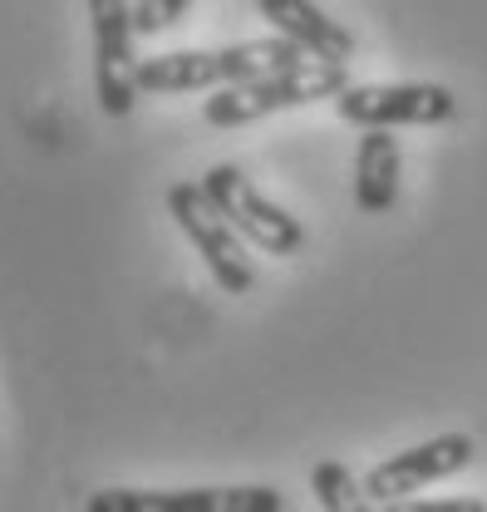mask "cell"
<instances>
[{
    "mask_svg": "<svg viewBox=\"0 0 487 512\" xmlns=\"http://www.w3.org/2000/svg\"><path fill=\"white\" fill-rule=\"evenodd\" d=\"M310 55H301L291 40L266 35V40H242L227 50H168L138 64V89L143 94H197V89H232V84H251L281 69H296Z\"/></svg>",
    "mask_w": 487,
    "mask_h": 512,
    "instance_id": "1",
    "label": "cell"
},
{
    "mask_svg": "<svg viewBox=\"0 0 487 512\" xmlns=\"http://www.w3.org/2000/svg\"><path fill=\"white\" fill-rule=\"evenodd\" d=\"M345 89H350L345 64L305 60L296 69H281V74H266V79H251V84L217 89L202 104V119L212 128H242V124H256V119H271V114H286V109H305V104H320V99H340Z\"/></svg>",
    "mask_w": 487,
    "mask_h": 512,
    "instance_id": "2",
    "label": "cell"
},
{
    "mask_svg": "<svg viewBox=\"0 0 487 512\" xmlns=\"http://www.w3.org/2000/svg\"><path fill=\"white\" fill-rule=\"evenodd\" d=\"M168 217L183 227V237L197 247L202 266L212 271V281L227 296H246L256 286L251 256L242 247V232L212 207V197L202 192V183H173L168 188Z\"/></svg>",
    "mask_w": 487,
    "mask_h": 512,
    "instance_id": "3",
    "label": "cell"
},
{
    "mask_svg": "<svg viewBox=\"0 0 487 512\" xmlns=\"http://www.w3.org/2000/svg\"><path fill=\"white\" fill-rule=\"evenodd\" d=\"M197 183L212 197V207L266 256H296L305 247L301 222H296L286 207H276L237 163H217V168H207V178H197Z\"/></svg>",
    "mask_w": 487,
    "mask_h": 512,
    "instance_id": "4",
    "label": "cell"
},
{
    "mask_svg": "<svg viewBox=\"0 0 487 512\" xmlns=\"http://www.w3.org/2000/svg\"><path fill=\"white\" fill-rule=\"evenodd\" d=\"M89 25H94V89L99 109L109 119H128L138 104V20L133 0H89Z\"/></svg>",
    "mask_w": 487,
    "mask_h": 512,
    "instance_id": "5",
    "label": "cell"
},
{
    "mask_svg": "<svg viewBox=\"0 0 487 512\" xmlns=\"http://www.w3.org/2000/svg\"><path fill=\"white\" fill-rule=\"evenodd\" d=\"M335 114L355 128H433L458 114L448 84H350Z\"/></svg>",
    "mask_w": 487,
    "mask_h": 512,
    "instance_id": "6",
    "label": "cell"
},
{
    "mask_svg": "<svg viewBox=\"0 0 487 512\" xmlns=\"http://www.w3.org/2000/svg\"><path fill=\"white\" fill-rule=\"evenodd\" d=\"M84 512H286L281 488H99Z\"/></svg>",
    "mask_w": 487,
    "mask_h": 512,
    "instance_id": "7",
    "label": "cell"
},
{
    "mask_svg": "<svg viewBox=\"0 0 487 512\" xmlns=\"http://www.w3.org/2000/svg\"><path fill=\"white\" fill-rule=\"evenodd\" d=\"M473 453H478L473 434H438L428 444H414L404 453H394V458H384V463H374L365 473V493L379 508L404 503V498L424 493L428 483H443V478L463 473L473 463Z\"/></svg>",
    "mask_w": 487,
    "mask_h": 512,
    "instance_id": "8",
    "label": "cell"
},
{
    "mask_svg": "<svg viewBox=\"0 0 487 512\" xmlns=\"http://www.w3.org/2000/svg\"><path fill=\"white\" fill-rule=\"evenodd\" d=\"M256 10L271 25V35L291 40L310 60H325V64L355 60V35L340 20H330L315 0H256Z\"/></svg>",
    "mask_w": 487,
    "mask_h": 512,
    "instance_id": "9",
    "label": "cell"
},
{
    "mask_svg": "<svg viewBox=\"0 0 487 512\" xmlns=\"http://www.w3.org/2000/svg\"><path fill=\"white\" fill-rule=\"evenodd\" d=\"M399 138L394 128H365L355 153V207L365 217H379L399 202Z\"/></svg>",
    "mask_w": 487,
    "mask_h": 512,
    "instance_id": "10",
    "label": "cell"
},
{
    "mask_svg": "<svg viewBox=\"0 0 487 512\" xmlns=\"http://www.w3.org/2000/svg\"><path fill=\"white\" fill-rule=\"evenodd\" d=\"M310 493L325 512H379V503L365 493V483L340 458H320L310 468Z\"/></svg>",
    "mask_w": 487,
    "mask_h": 512,
    "instance_id": "11",
    "label": "cell"
},
{
    "mask_svg": "<svg viewBox=\"0 0 487 512\" xmlns=\"http://www.w3.org/2000/svg\"><path fill=\"white\" fill-rule=\"evenodd\" d=\"M192 0H138L133 5V20H138V35H158V30H173L187 15Z\"/></svg>",
    "mask_w": 487,
    "mask_h": 512,
    "instance_id": "12",
    "label": "cell"
},
{
    "mask_svg": "<svg viewBox=\"0 0 487 512\" xmlns=\"http://www.w3.org/2000/svg\"><path fill=\"white\" fill-rule=\"evenodd\" d=\"M379 512H487L483 498H404V503H384Z\"/></svg>",
    "mask_w": 487,
    "mask_h": 512,
    "instance_id": "13",
    "label": "cell"
}]
</instances>
